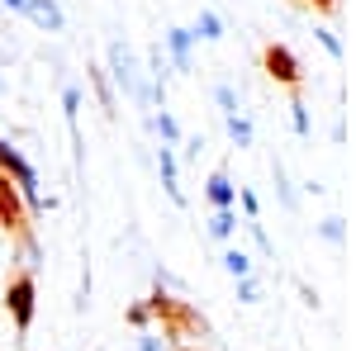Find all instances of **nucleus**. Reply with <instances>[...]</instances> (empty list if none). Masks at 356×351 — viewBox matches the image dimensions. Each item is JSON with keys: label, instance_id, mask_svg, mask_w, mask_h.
<instances>
[{"label": "nucleus", "instance_id": "12", "mask_svg": "<svg viewBox=\"0 0 356 351\" xmlns=\"http://www.w3.org/2000/svg\"><path fill=\"white\" fill-rule=\"evenodd\" d=\"M191 33H195V38H204V43H214V38H223V19L214 15V10H200V19H195Z\"/></svg>", "mask_w": 356, "mask_h": 351}, {"label": "nucleus", "instance_id": "21", "mask_svg": "<svg viewBox=\"0 0 356 351\" xmlns=\"http://www.w3.org/2000/svg\"><path fill=\"white\" fill-rule=\"evenodd\" d=\"M275 195H280L285 209H295V190H290V181H285V166L280 162H275Z\"/></svg>", "mask_w": 356, "mask_h": 351}, {"label": "nucleus", "instance_id": "28", "mask_svg": "<svg viewBox=\"0 0 356 351\" xmlns=\"http://www.w3.org/2000/svg\"><path fill=\"white\" fill-rule=\"evenodd\" d=\"M314 5H318V10H332V5H337V0H314Z\"/></svg>", "mask_w": 356, "mask_h": 351}, {"label": "nucleus", "instance_id": "9", "mask_svg": "<svg viewBox=\"0 0 356 351\" xmlns=\"http://www.w3.org/2000/svg\"><path fill=\"white\" fill-rule=\"evenodd\" d=\"M204 195H209V204H214V209H233V199H238V186L228 181V171H214V176L204 181Z\"/></svg>", "mask_w": 356, "mask_h": 351}, {"label": "nucleus", "instance_id": "4", "mask_svg": "<svg viewBox=\"0 0 356 351\" xmlns=\"http://www.w3.org/2000/svg\"><path fill=\"white\" fill-rule=\"evenodd\" d=\"M0 171L15 181V190L24 195L29 209H53V204H57V199H43V195H38V171H33V166H29V157H24V152H15L5 138H0Z\"/></svg>", "mask_w": 356, "mask_h": 351}, {"label": "nucleus", "instance_id": "29", "mask_svg": "<svg viewBox=\"0 0 356 351\" xmlns=\"http://www.w3.org/2000/svg\"><path fill=\"white\" fill-rule=\"evenodd\" d=\"M181 351H200V347H181Z\"/></svg>", "mask_w": 356, "mask_h": 351}, {"label": "nucleus", "instance_id": "8", "mask_svg": "<svg viewBox=\"0 0 356 351\" xmlns=\"http://www.w3.org/2000/svg\"><path fill=\"white\" fill-rule=\"evenodd\" d=\"M24 15H29V19H33L38 28H48V33H57V28L67 24V19H62V5H57V0H29Z\"/></svg>", "mask_w": 356, "mask_h": 351}, {"label": "nucleus", "instance_id": "2", "mask_svg": "<svg viewBox=\"0 0 356 351\" xmlns=\"http://www.w3.org/2000/svg\"><path fill=\"white\" fill-rule=\"evenodd\" d=\"M147 313L162 323L166 337H191V332H200V327H204V318L195 313L186 299H171L166 290H157V295L147 299Z\"/></svg>", "mask_w": 356, "mask_h": 351}, {"label": "nucleus", "instance_id": "16", "mask_svg": "<svg viewBox=\"0 0 356 351\" xmlns=\"http://www.w3.org/2000/svg\"><path fill=\"white\" fill-rule=\"evenodd\" d=\"M318 238H323V243H332V247H342V238H347L342 218H323V223H318Z\"/></svg>", "mask_w": 356, "mask_h": 351}, {"label": "nucleus", "instance_id": "22", "mask_svg": "<svg viewBox=\"0 0 356 351\" xmlns=\"http://www.w3.org/2000/svg\"><path fill=\"white\" fill-rule=\"evenodd\" d=\"M257 299H261V285H257V275L238 280V304H257Z\"/></svg>", "mask_w": 356, "mask_h": 351}, {"label": "nucleus", "instance_id": "6", "mask_svg": "<svg viewBox=\"0 0 356 351\" xmlns=\"http://www.w3.org/2000/svg\"><path fill=\"white\" fill-rule=\"evenodd\" d=\"M261 67H266V76H271L275 85H290V90L300 95V85H304V67H300V57L290 53L285 43H266V48H261Z\"/></svg>", "mask_w": 356, "mask_h": 351}, {"label": "nucleus", "instance_id": "3", "mask_svg": "<svg viewBox=\"0 0 356 351\" xmlns=\"http://www.w3.org/2000/svg\"><path fill=\"white\" fill-rule=\"evenodd\" d=\"M0 228H5L10 238H19L29 256H38V243H33V233H29V204H24V195L15 190V181H10L5 171H0Z\"/></svg>", "mask_w": 356, "mask_h": 351}, {"label": "nucleus", "instance_id": "20", "mask_svg": "<svg viewBox=\"0 0 356 351\" xmlns=\"http://www.w3.org/2000/svg\"><path fill=\"white\" fill-rule=\"evenodd\" d=\"M214 100H219L223 119H228V114H238V90H233V85H214Z\"/></svg>", "mask_w": 356, "mask_h": 351}, {"label": "nucleus", "instance_id": "1", "mask_svg": "<svg viewBox=\"0 0 356 351\" xmlns=\"http://www.w3.org/2000/svg\"><path fill=\"white\" fill-rule=\"evenodd\" d=\"M110 76H114V85H119L129 100H138V105H157V100L166 95V85H147L143 81L134 53H129L124 43H110Z\"/></svg>", "mask_w": 356, "mask_h": 351}, {"label": "nucleus", "instance_id": "30", "mask_svg": "<svg viewBox=\"0 0 356 351\" xmlns=\"http://www.w3.org/2000/svg\"><path fill=\"white\" fill-rule=\"evenodd\" d=\"M0 95H5V81H0Z\"/></svg>", "mask_w": 356, "mask_h": 351}, {"label": "nucleus", "instance_id": "27", "mask_svg": "<svg viewBox=\"0 0 356 351\" xmlns=\"http://www.w3.org/2000/svg\"><path fill=\"white\" fill-rule=\"evenodd\" d=\"M0 5H10V10H19V15L29 10V0H0Z\"/></svg>", "mask_w": 356, "mask_h": 351}, {"label": "nucleus", "instance_id": "7", "mask_svg": "<svg viewBox=\"0 0 356 351\" xmlns=\"http://www.w3.org/2000/svg\"><path fill=\"white\" fill-rule=\"evenodd\" d=\"M191 48H195V33H191V28H181V24L166 28V53H171V62H176V72H191V67H195Z\"/></svg>", "mask_w": 356, "mask_h": 351}, {"label": "nucleus", "instance_id": "19", "mask_svg": "<svg viewBox=\"0 0 356 351\" xmlns=\"http://www.w3.org/2000/svg\"><path fill=\"white\" fill-rule=\"evenodd\" d=\"M247 233H252V243H257V252H261V256H275V243H271V238H266V228H261L257 218L247 223Z\"/></svg>", "mask_w": 356, "mask_h": 351}, {"label": "nucleus", "instance_id": "13", "mask_svg": "<svg viewBox=\"0 0 356 351\" xmlns=\"http://www.w3.org/2000/svg\"><path fill=\"white\" fill-rule=\"evenodd\" d=\"M223 270H228L233 280H247V275H252V256H247L243 247H228V252H223Z\"/></svg>", "mask_w": 356, "mask_h": 351}, {"label": "nucleus", "instance_id": "26", "mask_svg": "<svg viewBox=\"0 0 356 351\" xmlns=\"http://www.w3.org/2000/svg\"><path fill=\"white\" fill-rule=\"evenodd\" d=\"M138 351H162V342H157L152 332H143V337H138Z\"/></svg>", "mask_w": 356, "mask_h": 351}, {"label": "nucleus", "instance_id": "18", "mask_svg": "<svg viewBox=\"0 0 356 351\" xmlns=\"http://www.w3.org/2000/svg\"><path fill=\"white\" fill-rule=\"evenodd\" d=\"M290 124H295V133H300V138H309V109H304L300 95L290 100Z\"/></svg>", "mask_w": 356, "mask_h": 351}, {"label": "nucleus", "instance_id": "23", "mask_svg": "<svg viewBox=\"0 0 356 351\" xmlns=\"http://www.w3.org/2000/svg\"><path fill=\"white\" fill-rule=\"evenodd\" d=\"M129 323H134L138 332H147V323H152V313H147V299H143V304H129Z\"/></svg>", "mask_w": 356, "mask_h": 351}, {"label": "nucleus", "instance_id": "24", "mask_svg": "<svg viewBox=\"0 0 356 351\" xmlns=\"http://www.w3.org/2000/svg\"><path fill=\"white\" fill-rule=\"evenodd\" d=\"M238 199H243V214H247V223H252L257 209H261V204H257V195H252V190H238Z\"/></svg>", "mask_w": 356, "mask_h": 351}, {"label": "nucleus", "instance_id": "10", "mask_svg": "<svg viewBox=\"0 0 356 351\" xmlns=\"http://www.w3.org/2000/svg\"><path fill=\"white\" fill-rule=\"evenodd\" d=\"M157 166H162V186L166 195L176 199V204H186V195H181V181H176V157H171V147L162 142V152H157Z\"/></svg>", "mask_w": 356, "mask_h": 351}, {"label": "nucleus", "instance_id": "14", "mask_svg": "<svg viewBox=\"0 0 356 351\" xmlns=\"http://www.w3.org/2000/svg\"><path fill=\"white\" fill-rule=\"evenodd\" d=\"M233 228H238V214H233V209H214V218H209V238H233Z\"/></svg>", "mask_w": 356, "mask_h": 351}, {"label": "nucleus", "instance_id": "11", "mask_svg": "<svg viewBox=\"0 0 356 351\" xmlns=\"http://www.w3.org/2000/svg\"><path fill=\"white\" fill-rule=\"evenodd\" d=\"M223 129H228V138H233V147H238V152L252 147V119H247V114H228V119H223Z\"/></svg>", "mask_w": 356, "mask_h": 351}, {"label": "nucleus", "instance_id": "17", "mask_svg": "<svg viewBox=\"0 0 356 351\" xmlns=\"http://www.w3.org/2000/svg\"><path fill=\"white\" fill-rule=\"evenodd\" d=\"M90 81H95V95H100V105L114 109V90H110V76L100 72V67H90Z\"/></svg>", "mask_w": 356, "mask_h": 351}, {"label": "nucleus", "instance_id": "15", "mask_svg": "<svg viewBox=\"0 0 356 351\" xmlns=\"http://www.w3.org/2000/svg\"><path fill=\"white\" fill-rule=\"evenodd\" d=\"M152 129H157V133H162V142L166 147H171V142H181V124H176V119H171V114H157V119H152Z\"/></svg>", "mask_w": 356, "mask_h": 351}, {"label": "nucleus", "instance_id": "25", "mask_svg": "<svg viewBox=\"0 0 356 351\" xmlns=\"http://www.w3.org/2000/svg\"><path fill=\"white\" fill-rule=\"evenodd\" d=\"M314 33H318V43H323V48H328V57H342V43H337V38H332L328 28H314Z\"/></svg>", "mask_w": 356, "mask_h": 351}, {"label": "nucleus", "instance_id": "5", "mask_svg": "<svg viewBox=\"0 0 356 351\" xmlns=\"http://www.w3.org/2000/svg\"><path fill=\"white\" fill-rule=\"evenodd\" d=\"M5 309H10V318L19 332L33 327V309H38V280H33V270H15L10 280H5Z\"/></svg>", "mask_w": 356, "mask_h": 351}]
</instances>
